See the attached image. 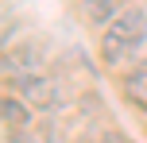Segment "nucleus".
Returning a JSON list of instances; mask_svg holds the SVG:
<instances>
[{
    "label": "nucleus",
    "instance_id": "f257e3e1",
    "mask_svg": "<svg viewBox=\"0 0 147 143\" xmlns=\"http://www.w3.org/2000/svg\"><path fill=\"white\" fill-rule=\"evenodd\" d=\"M147 39V8L143 4H128L116 12V19L101 31V58L109 66H120V62L136 58Z\"/></svg>",
    "mask_w": 147,
    "mask_h": 143
},
{
    "label": "nucleus",
    "instance_id": "f03ea898",
    "mask_svg": "<svg viewBox=\"0 0 147 143\" xmlns=\"http://www.w3.org/2000/svg\"><path fill=\"white\" fill-rule=\"evenodd\" d=\"M20 97L27 101L31 108H39V112H51V108H58L62 105V93H58V85H54V77H35V81H27V85H20Z\"/></svg>",
    "mask_w": 147,
    "mask_h": 143
},
{
    "label": "nucleus",
    "instance_id": "7ed1b4c3",
    "mask_svg": "<svg viewBox=\"0 0 147 143\" xmlns=\"http://www.w3.org/2000/svg\"><path fill=\"white\" fill-rule=\"evenodd\" d=\"M120 93H124V101L136 108V112H147V62L132 66L124 77H120Z\"/></svg>",
    "mask_w": 147,
    "mask_h": 143
},
{
    "label": "nucleus",
    "instance_id": "20e7f679",
    "mask_svg": "<svg viewBox=\"0 0 147 143\" xmlns=\"http://www.w3.org/2000/svg\"><path fill=\"white\" fill-rule=\"evenodd\" d=\"M0 112H4V128L12 132H23L27 128V120H31V108H27V101L23 97H4V105H0Z\"/></svg>",
    "mask_w": 147,
    "mask_h": 143
},
{
    "label": "nucleus",
    "instance_id": "39448f33",
    "mask_svg": "<svg viewBox=\"0 0 147 143\" xmlns=\"http://www.w3.org/2000/svg\"><path fill=\"white\" fill-rule=\"evenodd\" d=\"M85 4H93V0H85Z\"/></svg>",
    "mask_w": 147,
    "mask_h": 143
}]
</instances>
